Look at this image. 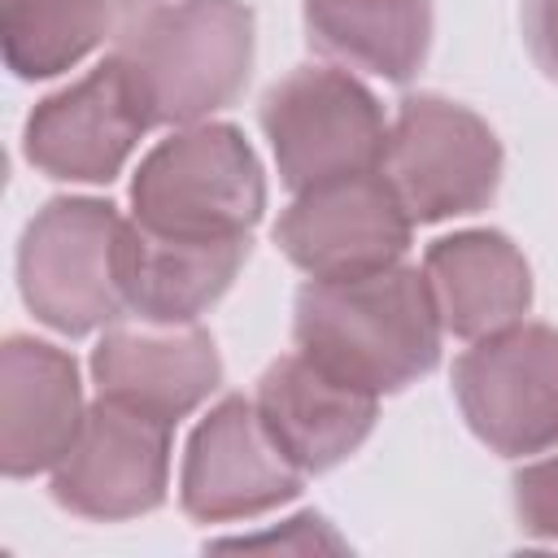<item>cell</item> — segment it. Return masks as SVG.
I'll use <instances>...</instances> for the list:
<instances>
[{"label":"cell","instance_id":"cell-1","mask_svg":"<svg viewBox=\"0 0 558 558\" xmlns=\"http://www.w3.org/2000/svg\"><path fill=\"white\" fill-rule=\"evenodd\" d=\"M292 336L327 375L384 397L436 371L445 323L427 275L392 262L371 275L301 283L292 301Z\"/></svg>","mask_w":558,"mask_h":558},{"label":"cell","instance_id":"cell-2","mask_svg":"<svg viewBox=\"0 0 558 558\" xmlns=\"http://www.w3.org/2000/svg\"><path fill=\"white\" fill-rule=\"evenodd\" d=\"M153 126H192L227 109L253 70V9L244 0H157L113 39Z\"/></svg>","mask_w":558,"mask_h":558},{"label":"cell","instance_id":"cell-3","mask_svg":"<svg viewBox=\"0 0 558 558\" xmlns=\"http://www.w3.org/2000/svg\"><path fill=\"white\" fill-rule=\"evenodd\" d=\"M266 214V174L231 122H192L161 140L131 179V218L157 235L244 240Z\"/></svg>","mask_w":558,"mask_h":558},{"label":"cell","instance_id":"cell-4","mask_svg":"<svg viewBox=\"0 0 558 558\" xmlns=\"http://www.w3.org/2000/svg\"><path fill=\"white\" fill-rule=\"evenodd\" d=\"M122 231L126 218L109 201H48L17 244V288L26 310L61 336H87L118 323L126 310Z\"/></svg>","mask_w":558,"mask_h":558},{"label":"cell","instance_id":"cell-5","mask_svg":"<svg viewBox=\"0 0 558 558\" xmlns=\"http://www.w3.org/2000/svg\"><path fill=\"white\" fill-rule=\"evenodd\" d=\"M262 131L288 192L379 170L388 122L375 92L336 65H296L262 96Z\"/></svg>","mask_w":558,"mask_h":558},{"label":"cell","instance_id":"cell-6","mask_svg":"<svg viewBox=\"0 0 558 558\" xmlns=\"http://www.w3.org/2000/svg\"><path fill=\"white\" fill-rule=\"evenodd\" d=\"M379 174L414 222L480 214L501 183V140L471 105L414 92L388 122Z\"/></svg>","mask_w":558,"mask_h":558},{"label":"cell","instance_id":"cell-7","mask_svg":"<svg viewBox=\"0 0 558 558\" xmlns=\"http://www.w3.org/2000/svg\"><path fill=\"white\" fill-rule=\"evenodd\" d=\"M453 397L466 427L501 458H532L558 445V331L514 323L471 340L453 362Z\"/></svg>","mask_w":558,"mask_h":558},{"label":"cell","instance_id":"cell-8","mask_svg":"<svg viewBox=\"0 0 558 558\" xmlns=\"http://www.w3.org/2000/svg\"><path fill=\"white\" fill-rule=\"evenodd\" d=\"M170 432L174 427L161 418L96 397L74 445L52 466V501L96 523L157 510L170 488Z\"/></svg>","mask_w":558,"mask_h":558},{"label":"cell","instance_id":"cell-9","mask_svg":"<svg viewBox=\"0 0 558 558\" xmlns=\"http://www.w3.org/2000/svg\"><path fill=\"white\" fill-rule=\"evenodd\" d=\"M301 484L305 471L279 449L257 401L222 397L187 436L179 506L196 523H235L292 501Z\"/></svg>","mask_w":558,"mask_h":558},{"label":"cell","instance_id":"cell-10","mask_svg":"<svg viewBox=\"0 0 558 558\" xmlns=\"http://www.w3.org/2000/svg\"><path fill=\"white\" fill-rule=\"evenodd\" d=\"M414 218L379 170L296 192L275 222L279 253L310 279L371 275L410 248Z\"/></svg>","mask_w":558,"mask_h":558},{"label":"cell","instance_id":"cell-11","mask_svg":"<svg viewBox=\"0 0 558 558\" xmlns=\"http://www.w3.org/2000/svg\"><path fill=\"white\" fill-rule=\"evenodd\" d=\"M148 109L109 52L78 83L44 96L22 131L26 161L61 183H109L122 174L140 135L148 131Z\"/></svg>","mask_w":558,"mask_h":558},{"label":"cell","instance_id":"cell-12","mask_svg":"<svg viewBox=\"0 0 558 558\" xmlns=\"http://www.w3.org/2000/svg\"><path fill=\"white\" fill-rule=\"evenodd\" d=\"M92 384L100 397L174 427L222 384V357L196 323L109 327L92 349Z\"/></svg>","mask_w":558,"mask_h":558},{"label":"cell","instance_id":"cell-13","mask_svg":"<svg viewBox=\"0 0 558 558\" xmlns=\"http://www.w3.org/2000/svg\"><path fill=\"white\" fill-rule=\"evenodd\" d=\"M87 418L78 366L65 349L9 336L0 349V466L9 480L52 471Z\"/></svg>","mask_w":558,"mask_h":558},{"label":"cell","instance_id":"cell-14","mask_svg":"<svg viewBox=\"0 0 558 558\" xmlns=\"http://www.w3.org/2000/svg\"><path fill=\"white\" fill-rule=\"evenodd\" d=\"M257 414L279 449L305 471L323 475L362 449L379 418V397L327 375L301 349L275 357L257 379Z\"/></svg>","mask_w":558,"mask_h":558},{"label":"cell","instance_id":"cell-15","mask_svg":"<svg viewBox=\"0 0 558 558\" xmlns=\"http://www.w3.org/2000/svg\"><path fill=\"white\" fill-rule=\"evenodd\" d=\"M423 275L445 331L480 340L523 323L532 305V266L506 231L471 227L427 244Z\"/></svg>","mask_w":558,"mask_h":558},{"label":"cell","instance_id":"cell-16","mask_svg":"<svg viewBox=\"0 0 558 558\" xmlns=\"http://www.w3.org/2000/svg\"><path fill=\"white\" fill-rule=\"evenodd\" d=\"M244 240H187L157 235L126 218L122 231V296L144 323H196L235 283L248 262Z\"/></svg>","mask_w":558,"mask_h":558},{"label":"cell","instance_id":"cell-17","mask_svg":"<svg viewBox=\"0 0 558 558\" xmlns=\"http://www.w3.org/2000/svg\"><path fill=\"white\" fill-rule=\"evenodd\" d=\"M310 44L388 83H410L432 48V0H305Z\"/></svg>","mask_w":558,"mask_h":558},{"label":"cell","instance_id":"cell-18","mask_svg":"<svg viewBox=\"0 0 558 558\" xmlns=\"http://www.w3.org/2000/svg\"><path fill=\"white\" fill-rule=\"evenodd\" d=\"M135 0H0L4 65L35 83L74 70L135 17Z\"/></svg>","mask_w":558,"mask_h":558},{"label":"cell","instance_id":"cell-19","mask_svg":"<svg viewBox=\"0 0 558 558\" xmlns=\"http://www.w3.org/2000/svg\"><path fill=\"white\" fill-rule=\"evenodd\" d=\"M514 514L523 536L558 545V453L514 471Z\"/></svg>","mask_w":558,"mask_h":558},{"label":"cell","instance_id":"cell-20","mask_svg":"<svg viewBox=\"0 0 558 558\" xmlns=\"http://www.w3.org/2000/svg\"><path fill=\"white\" fill-rule=\"evenodd\" d=\"M519 26L536 70L558 83V0H519Z\"/></svg>","mask_w":558,"mask_h":558}]
</instances>
